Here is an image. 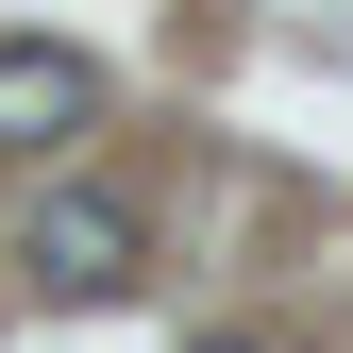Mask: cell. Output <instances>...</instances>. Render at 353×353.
Here are the masks:
<instances>
[{
  "mask_svg": "<svg viewBox=\"0 0 353 353\" xmlns=\"http://www.w3.org/2000/svg\"><path fill=\"white\" fill-rule=\"evenodd\" d=\"M17 270L51 286V303H118V286L152 270V219L118 202V185H51V202L17 219Z\"/></svg>",
  "mask_w": 353,
  "mask_h": 353,
  "instance_id": "6da1fadb",
  "label": "cell"
},
{
  "mask_svg": "<svg viewBox=\"0 0 353 353\" xmlns=\"http://www.w3.org/2000/svg\"><path fill=\"white\" fill-rule=\"evenodd\" d=\"M84 118H101V68L51 34H0V152H68Z\"/></svg>",
  "mask_w": 353,
  "mask_h": 353,
  "instance_id": "7a4b0ae2",
  "label": "cell"
},
{
  "mask_svg": "<svg viewBox=\"0 0 353 353\" xmlns=\"http://www.w3.org/2000/svg\"><path fill=\"white\" fill-rule=\"evenodd\" d=\"M202 353H252V336H202Z\"/></svg>",
  "mask_w": 353,
  "mask_h": 353,
  "instance_id": "3957f363",
  "label": "cell"
}]
</instances>
